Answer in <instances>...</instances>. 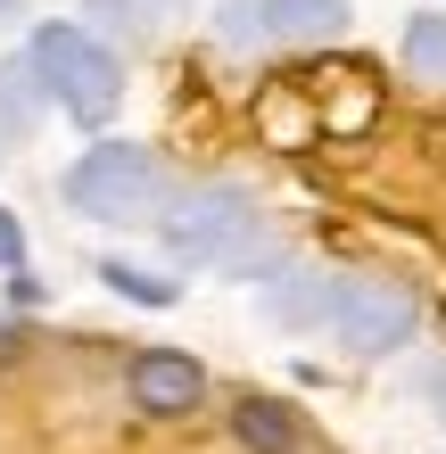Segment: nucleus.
I'll return each mask as SVG.
<instances>
[{
	"instance_id": "1",
	"label": "nucleus",
	"mask_w": 446,
	"mask_h": 454,
	"mask_svg": "<svg viewBox=\"0 0 446 454\" xmlns=\"http://www.w3.org/2000/svg\"><path fill=\"white\" fill-rule=\"evenodd\" d=\"M25 74H34V91L59 99L74 124H108L116 99H124V59H116L108 42H91L83 25H67V17L34 25V42H25Z\"/></svg>"
},
{
	"instance_id": "2",
	"label": "nucleus",
	"mask_w": 446,
	"mask_h": 454,
	"mask_svg": "<svg viewBox=\"0 0 446 454\" xmlns=\"http://www.w3.org/2000/svg\"><path fill=\"white\" fill-rule=\"evenodd\" d=\"M59 191H67V207L83 223H157V207H166V174H157V157L133 149V141H91L67 166Z\"/></svg>"
},
{
	"instance_id": "3",
	"label": "nucleus",
	"mask_w": 446,
	"mask_h": 454,
	"mask_svg": "<svg viewBox=\"0 0 446 454\" xmlns=\"http://www.w3.org/2000/svg\"><path fill=\"white\" fill-rule=\"evenodd\" d=\"M256 231H265V215L240 182H199L157 215V239H166L174 264H240Z\"/></svg>"
},
{
	"instance_id": "4",
	"label": "nucleus",
	"mask_w": 446,
	"mask_h": 454,
	"mask_svg": "<svg viewBox=\"0 0 446 454\" xmlns=\"http://www.w3.org/2000/svg\"><path fill=\"white\" fill-rule=\"evenodd\" d=\"M323 323H331V339L348 347V356L380 364V356H397V347L422 331V306H413L405 281H331Z\"/></svg>"
},
{
	"instance_id": "5",
	"label": "nucleus",
	"mask_w": 446,
	"mask_h": 454,
	"mask_svg": "<svg viewBox=\"0 0 446 454\" xmlns=\"http://www.w3.org/2000/svg\"><path fill=\"white\" fill-rule=\"evenodd\" d=\"M124 380H133V405H141V413L174 421V413H191L199 396H207V364L182 356V347H141Z\"/></svg>"
},
{
	"instance_id": "6",
	"label": "nucleus",
	"mask_w": 446,
	"mask_h": 454,
	"mask_svg": "<svg viewBox=\"0 0 446 454\" xmlns=\"http://www.w3.org/2000/svg\"><path fill=\"white\" fill-rule=\"evenodd\" d=\"M256 34H273V42H331V34H348V0H256Z\"/></svg>"
},
{
	"instance_id": "7",
	"label": "nucleus",
	"mask_w": 446,
	"mask_h": 454,
	"mask_svg": "<svg viewBox=\"0 0 446 454\" xmlns=\"http://www.w3.org/2000/svg\"><path fill=\"white\" fill-rule=\"evenodd\" d=\"M231 438H240L248 454H298V413L281 405V396H240V405H231Z\"/></svg>"
},
{
	"instance_id": "8",
	"label": "nucleus",
	"mask_w": 446,
	"mask_h": 454,
	"mask_svg": "<svg viewBox=\"0 0 446 454\" xmlns=\"http://www.w3.org/2000/svg\"><path fill=\"white\" fill-rule=\"evenodd\" d=\"M265 306L281 323H323L331 306V273H281V289H265Z\"/></svg>"
},
{
	"instance_id": "9",
	"label": "nucleus",
	"mask_w": 446,
	"mask_h": 454,
	"mask_svg": "<svg viewBox=\"0 0 446 454\" xmlns=\"http://www.w3.org/2000/svg\"><path fill=\"white\" fill-rule=\"evenodd\" d=\"M405 67H413V74H430V83H446V9L405 17Z\"/></svg>"
},
{
	"instance_id": "10",
	"label": "nucleus",
	"mask_w": 446,
	"mask_h": 454,
	"mask_svg": "<svg viewBox=\"0 0 446 454\" xmlns=\"http://www.w3.org/2000/svg\"><path fill=\"white\" fill-rule=\"evenodd\" d=\"M99 281H108V289H124L133 306H174V281H157V273H141V264H124V256H108V264H99Z\"/></svg>"
},
{
	"instance_id": "11",
	"label": "nucleus",
	"mask_w": 446,
	"mask_h": 454,
	"mask_svg": "<svg viewBox=\"0 0 446 454\" xmlns=\"http://www.w3.org/2000/svg\"><path fill=\"white\" fill-rule=\"evenodd\" d=\"M25 83H34V74H25V59L0 67V132H25V124H34V99H42V91H25Z\"/></svg>"
},
{
	"instance_id": "12",
	"label": "nucleus",
	"mask_w": 446,
	"mask_h": 454,
	"mask_svg": "<svg viewBox=\"0 0 446 454\" xmlns=\"http://www.w3.org/2000/svg\"><path fill=\"white\" fill-rule=\"evenodd\" d=\"M0 264H9V273L25 264V231H17V215H0Z\"/></svg>"
},
{
	"instance_id": "13",
	"label": "nucleus",
	"mask_w": 446,
	"mask_h": 454,
	"mask_svg": "<svg viewBox=\"0 0 446 454\" xmlns=\"http://www.w3.org/2000/svg\"><path fill=\"white\" fill-rule=\"evenodd\" d=\"M430 396H438V405H446V364H438V372H430Z\"/></svg>"
},
{
	"instance_id": "14",
	"label": "nucleus",
	"mask_w": 446,
	"mask_h": 454,
	"mask_svg": "<svg viewBox=\"0 0 446 454\" xmlns=\"http://www.w3.org/2000/svg\"><path fill=\"white\" fill-rule=\"evenodd\" d=\"M0 17H17V0H0Z\"/></svg>"
}]
</instances>
